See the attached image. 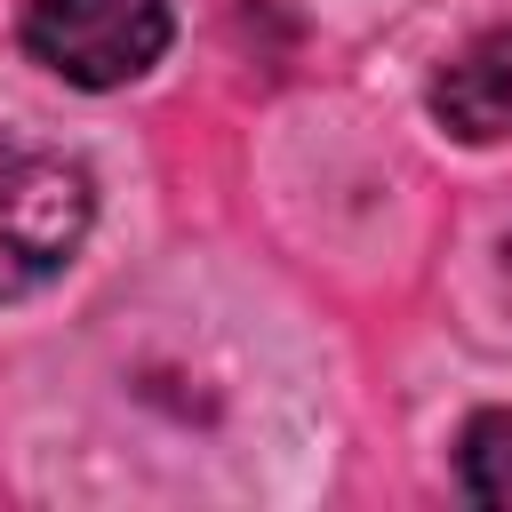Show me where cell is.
<instances>
[{"label":"cell","mask_w":512,"mask_h":512,"mask_svg":"<svg viewBox=\"0 0 512 512\" xmlns=\"http://www.w3.org/2000/svg\"><path fill=\"white\" fill-rule=\"evenodd\" d=\"M424 104H432V120H440L456 144H504V136H512V24L464 40V48L432 72Z\"/></svg>","instance_id":"3957f363"},{"label":"cell","mask_w":512,"mask_h":512,"mask_svg":"<svg viewBox=\"0 0 512 512\" xmlns=\"http://www.w3.org/2000/svg\"><path fill=\"white\" fill-rule=\"evenodd\" d=\"M456 480H464L472 504L512 512V408H480L456 432Z\"/></svg>","instance_id":"277c9868"},{"label":"cell","mask_w":512,"mask_h":512,"mask_svg":"<svg viewBox=\"0 0 512 512\" xmlns=\"http://www.w3.org/2000/svg\"><path fill=\"white\" fill-rule=\"evenodd\" d=\"M176 32L168 0H32L24 8V56L48 64L72 88H128L160 64Z\"/></svg>","instance_id":"7a4b0ae2"},{"label":"cell","mask_w":512,"mask_h":512,"mask_svg":"<svg viewBox=\"0 0 512 512\" xmlns=\"http://www.w3.org/2000/svg\"><path fill=\"white\" fill-rule=\"evenodd\" d=\"M96 224V184L56 144L0 128V296L48 288Z\"/></svg>","instance_id":"6da1fadb"}]
</instances>
